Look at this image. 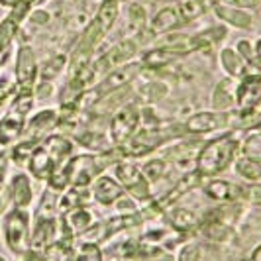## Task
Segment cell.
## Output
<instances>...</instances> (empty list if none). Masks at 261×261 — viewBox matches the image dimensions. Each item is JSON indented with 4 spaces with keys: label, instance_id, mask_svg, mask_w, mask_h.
<instances>
[{
    "label": "cell",
    "instance_id": "35",
    "mask_svg": "<svg viewBox=\"0 0 261 261\" xmlns=\"http://www.w3.org/2000/svg\"><path fill=\"white\" fill-rule=\"evenodd\" d=\"M244 202L261 206V183H248L244 185Z\"/></svg>",
    "mask_w": 261,
    "mask_h": 261
},
{
    "label": "cell",
    "instance_id": "39",
    "mask_svg": "<svg viewBox=\"0 0 261 261\" xmlns=\"http://www.w3.org/2000/svg\"><path fill=\"white\" fill-rule=\"evenodd\" d=\"M248 261H261V244L253 248V251L249 253V259Z\"/></svg>",
    "mask_w": 261,
    "mask_h": 261
},
{
    "label": "cell",
    "instance_id": "27",
    "mask_svg": "<svg viewBox=\"0 0 261 261\" xmlns=\"http://www.w3.org/2000/svg\"><path fill=\"white\" fill-rule=\"evenodd\" d=\"M59 198L61 193H55L49 187H45L32 218H59Z\"/></svg>",
    "mask_w": 261,
    "mask_h": 261
},
{
    "label": "cell",
    "instance_id": "12",
    "mask_svg": "<svg viewBox=\"0 0 261 261\" xmlns=\"http://www.w3.org/2000/svg\"><path fill=\"white\" fill-rule=\"evenodd\" d=\"M232 122V112H216V110H208V112H198L189 118L183 126L185 134H193V136H202V134H210V132L222 130L226 126H230Z\"/></svg>",
    "mask_w": 261,
    "mask_h": 261
},
{
    "label": "cell",
    "instance_id": "29",
    "mask_svg": "<svg viewBox=\"0 0 261 261\" xmlns=\"http://www.w3.org/2000/svg\"><path fill=\"white\" fill-rule=\"evenodd\" d=\"M236 173L249 183H261V163L248 159V157H238L234 161Z\"/></svg>",
    "mask_w": 261,
    "mask_h": 261
},
{
    "label": "cell",
    "instance_id": "32",
    "mask_svg": "<svg viewBox=\"0 0 261 261\" xmlns=\"http://www.w3.org/2000/svg\"><path fill=\"white\" fill-rule=\"evenodd\" d=\"M240 151H242V157L261 163V132H253L251 136H248L240 145Z\"/></svg>",
    "mask_w": 261,
    "mask_h": 261
},
{
    "label": "cell",
    "instance_id": "26",
    "mask_svg": "<svg viewBox=\"0 0 261 261\" xmlns=\"http://www.w3.org/2000/svg\"><path fill=\"white\" fill-rule=\"evenodd\" d=\"M183 18H181V12L179 8H163L153 16L151 20V32L153 34H165V32H171L175 28L183 26Z\"/></svg>",
    "mask_w": 261,
    "mask_h": 261
},
{
    "label": "cell",
    "instance_id": "25",
    "mask_svg": "<svg viewBox=\"0 0 261 261\" xmlns=\"http://www.w3.org/2000/svg\"><path fill=\"white\" fill-rule=\"evenodd\" d=\"M92 200L91 189H79V187H69L65 193H61L59 198V214L69 212L73 208H83L89 206V202Z\"/></svg>",
    "mask_w": 261,
    "mask_h": 261
},
{
    "label": "cell",
    "instance_id": "34",
    "mask_svg": "<svg viewBox=\"0 0 261 261\" xmlns=\"http://www.w3.org/2000/svg\"><path fill=\"white\" fill-rule=\"evenodd\" d=\"M202 259V246L198 242H187L181 246L175 261H200Z\"/></svg>",
    "mask_w": 261,
    "mask_h": 261
},
{
    "label": "cell",
    "instance_id": "43",
    "mask_svg": "<svg viewBox=\"0 0 261 261\" xmlns=\"http://www.w3.org/2000/svg\"><path fill=\"white\" fill-rule=\"evenodd\" d=\"M116 261H126V259H116Z\"/></svg>",
    "mask_w": 261,
    "mask_h": 261
},
{
    "label": "cell",
    "instance_id": "17",
    "mask_svg": "<svg viewBox=\"0 0 261 261\" xmlns=\"http://www.w3.org/2000/svg\"><path fill=\"white\" fill-rule=\"evenodd\" d=\"M161 218H163V222L171 232L181 236H191L193 232H196L198 222H200L198 214H195L191 208H183V206H173Z\"/></svg>",
    "mask_w": 261,
    "mask_h": 261
},
{
    "label": "cell",
    "instance_id": "37",
    "mask_svg": "<svg viewBox=\"0 0 261 261\" xmlns=\"http://www.w3.org/2000/svg\"><path fill=\"white\" fill-rule=\"evenodd\" d=\"M10 208H12V200H10V191H8V183H6L0 189V220Z\"/></svg>",
    "mask_w": 261,
    "mask_h": 261
},
{
    "label": "cell",
    "instance_id": "13",
    "mask_svg": "<svg viewBox=\"0 0 261 261\" xmlns=\"http://www.w3.org/2000/svg\"><path fill=\"white\" fill-rule=\"evenodd\" d=\"M57 126H59V114H57V110H53V108L39 110V112H36L32 118H28L26 128H24V134H22V140L39 144V142H41L43 138H47Z\"/></svg>",
    "mask_w": 261,
    "mask_h": 261
},
{
    "label": "cell",
    "instance_id": "33",
    "mask_svg": "<svg viewBox=\"0 0 261 261\" xmlns=\"http://www.w3.org/2000/svg\"><path fill=\"white\" fill-rule=\"evenodd\" d=\"M140 169H142L144 177L149 181V185H151V183H157V181L165 175L167 163H165L163 159H149V161H145Z\"/></svg>",
    "mask_w": 261,
    "mask_h": 261
},
{
    "label": "cell",
    "instance_id": "24",
    "mask_svg": "<svg viewBox=\"0 0 261 261\" xmlns=\"http://www.w3.org/2000/svg\"><path fill=\"white\" fill-rule=\"evenodd\" d=\"M220 65L230 75V79H242L246 77V75H251V69L242 59V55L236 49H230V47H226V49L220 51Z\"/></svg>",
    "mask_w": 261,
    "mask_h": 261
},
{
    "label": "cell",
    "instance_id": "5",
    "mask_svg": "<svg viewBox=\"0 0 261 261\" xmlns=\"http://www.w3.org/2000/svg\"><path fill=\"white\" fill-rule=\"evenodd\" d=\"M34 92H16L8 110L0 118V145L6 149L22 140L28 116L34 108Z\"/></svg>",
    "mask_w": 261,
    "mask_h": 261
},
{
    "label": "cell",
    "instance_id": "23",
    "mask_svg": "<svg viewBox=\"0 0 261 261\" xmlns=\"http://www.w3.org/2000/svg\"><path fill=\"white\" fill-rule=\"evenodd\" d=\"M41 261H75L77 257V246L73 240H55L41 253Z\"/></svg>",
    "mask_w": 261,
    "mask_h": 261
},
{
    "label": "cell",
    "instance_id": "41",
    "mask_svg": "<svg viewBox=\"0 0 261 261\" xmlns=\"http://www.w3.org/2000/svg\"><path fill=\"white\" fill-rule=\"evenodd\" d=\"M18 0H0V6H6V8H14Z\"/></svg>",
    "mask_w": 261,
    "mask_h": 261
},
{
    "label": "cell",
    "instance_id": "11",
    "mask_svg": "<svg viewBox=\"0 0 261 261\" xmlns=\"http://www.w3.org/2000/svg\"><path fill=\"white\" fill-rule=\"evenodd\" d=\"M92 224H94V212L89 206L63 212L59 214V238L75 242V238L87 232Z\"/></svg>",
    "mask_w": 261,
    "mask_h": 261
},
{
    "label": "cell",
    "instance_id": "9",
    "mask_svg": "<svg viewBox=\"0 0 261 261\" xmlns=\"http://www.w3.org/2000/svg\"><path fill=\"white\" fill-rule=\"evenodd\" d=\"M39 65L36 61V53L30 45H20L16 53V65H14V85L16 92H34L38 85Z\"/></svg>",
    "mask_w": 261,
    "mask_h": 261
},
{
    "label": "cell",
    "instance_id": "21",
    "mask_svg": "<svg viewBox=\"0 0 261 261\" xmlns=\"http://www.w3.org/2000/svg\"><path fill=\"white\" fill-rule=\"evenodd\" d=\"M8 191H10L14 208L30 210V206L34 204V187H32L30 175L26 173H16L8 183Z\"/></svg>",
    "mask_w": 261,
    "mask_h": 261
},
{
    "label": "cell",
    "instance_id": "15",
    "mask_svg": "<svg viewBox=\"0 0 261 261\" xmlns=\"http://www.w3.org/2000/svg\"><path fill=\"white\" fill-rule=\"evenodd\" d=\"M202 193L214 202L222 204H240L244 202V185L224 181V179H210L202 183Z\"/></svg>",
    "mask_w": 261,
    "mask_h": 261
},
{
    "label": "cell",
    "instance_id": "42",
    "mask_svg": "<svg viewBox=\"0 0 261 261\" xmlns=\"http://www.w3.org/2000/svg\"><path fill=\"white\" fill-rule=\"evenodd\" d=\"M0 261H8V259H6V257H4V255H0Z\"/></svg>",
    "mask_w": 261,
    "mask_h": 261
},
{
    "label": "cell",
    "instance_id": "1",
    "mask_svg": "<svg viewBox=\"0 0 261 261\" xmlns=\"http://www.w3.org/2000/svg\"><path fill=\"white\" fill-rule=\"evenodd\" d=\"M71 157H73V142L61 134H49L34 147L26 169L36 181L47 183V179L59 167H63Z\"/></svg>",
    "mask_w": 261,
    "mask_h": 261
},
{
    "label": "cell",
    "instance_id": "7",
    "mask_svg": "<svg viewBox=\"0 0 261 261\" xmlns=\"http://www.w3.org/2000/svg\"><path fill=\"white\" fill-rule=\"evenodd\" d=\"M112 167H114V179L120 183L124 193L130 196L134 202L145 204L151 200V185L144 177L140 165H134L130 161L120 159Z\"/></svg>",
    "mask_w": 261,
    "mask_h": 261
},
{
    "label": "cell",
    "instance_id": "19",
    "mask_svg": "<svg viewBox=\"0 0 261 261\" xmlns=\"http://www.w3.org/2000/svg\"><path fill=\"white\" fill-rule=\"evenodd\" d=\"M198 234L202 236L204 240H208L212 244H226L234 238L236 230L232 224H226L218 218H212L208 214H202L200 216V222H198Z\"/></svg>",
    "mask_w": 261,
    "mask_h": 261
},
{
    "label": "cell",
    "instance_id": "18",
    "mask_svg": "<svg viewBox=\"0 0 261 261\" xmlns=\"http://www.w3.org/2000/svg\"><path fill=\"white\" fill-rule=\"evenodd\" d=\"M91 195H92V200H96L100 206H114L126 193H124V189L120 187V183H118L114 177L100 175L91 185Z\"/></svg>",
    "mask_w": 261,
    "mask_h": 261
},
{
    "label": "cell",
    "instance_id": "31",
    "mask_svg": "<svg viewBox=\"0 0 261 261\" xmlns=\"http://www.w3.org/2000/svg\"><path fill=\"white\" fill-rule=\"evenodd\" d=\"M36 145H38L36 142H28V140L16 142L10 149V163H14L16 167H28V161H30Z\"/></svg>",
    "mask_w": 261,
    "mask_h": 261
},
{
    "label": "cell",
    "instance_id": "4",
    "mask_svg": "<svg viewBox=\"0 0 261 261\" xmlns=\"http://www.w3.org/2000/svg\"><path fill=\"white\" fill-rule=\"evenodd\" d=\"M0 236L6 249L14 257L22 259L30 251L32 240V214L24 208H10L0 220Z\"/></svg>",
    "mask_w": 261,
    "mask_h": 261
},
{
    "label": "cell",
    "instance_id": "28",
    "mask_svg": "<svg viewBox=\"0 0 261 261\" xmlns=\"http://www.w3.org/2000/svg\"><path fill=\"white\" fill-rule=\"evenodd\" d=\"M216 16L224 20L226 24H230V26L234 28H240V30H244V28H249L251 26V14L244 12V10H238V8H232V6H222V4H218L216 6Z\"/></svg>",
    "mask_w": 261,
    "mask_h": 261
},
{
    "label": "cell",
    "instance_id": "16",
    "mask_svg": "<svg viewBox=\"0 0 261 261\" xmlns=\"http://www.w3.org/2000/svg\"><path fill=\"white\" fill-rule=\"evenodd\" d=\"M55 240H59V218H32V251L41 253Z\"/></svg>",
    "mask_w": 261,
    "mask_h": 261
},
{
    "label": "cell",
    "instance_id": "10",
    "mask_svg": "<svg viewBox=\"0 0 261 261\" xmlns=\"http://www.w3.org/2000/svg\"><path fill=\"white\" fill-rule=\"evenodd\" d=\"M136 53H138V43L132 41V39H124V41L116 43L114 47H110V49H108L100 59H96L92 65H94L96 75H105V73L108 75V73H112L118 67L132 63L130 59L136 57Z\"/></svg>",
    "mask_w": 261,
    "mask_h": 261
},
{
    "label": "cell",
    "instance_id": "40",
    "mask_svg": "<svg viewBox=\"0 0 261 261\" xmlns=\"http://www.w3.org/2000/svg\"><path fill=\"white\" fill-rule=\"evenodd\" d=\"M253 57H255V61L261 65V38L257 39V43H255V47H253Z\"/></svg>",
    "mask_w": 261,
    "mask_h": 261
},
{
    "label": "cell",
    "instance_id": "20",
    "mask_svg": "<svg viewBox=\"0 0 261 261\" xmlns=\"http://www.w3.org/2000/svg\"><path fill=\"white\" fill-rule=\"evenodd\" d=\"M144 224H145L144 216H142L140 208L134 210V212L114 214V216H110V218L105 220V242L112 240V238L118 234H126V232H130L134 228H140V226H144ZM105 242H102V244H105Z\"/></svg>",
    "mask_w": 261,
    "mask_h": 261
},
{
    "label": "cell",
    "instance_id": "30",
    "mask_svg": "<svg viewBox=\"0 0 261 261\" xmlns=\"http://www.w3.org/2000/svg\"><path fill=\"white\" fill-rule=\"evenodd\" d=\"M65 65H67V57H65V55L49 57V59H45V61L39 65L38 79H41V81H47V83H51V81L57 77V75H61V73H63Z\"/></svg>",
    "mask_w": 261,
    "mask_h": 261
},
{
    "label": "cell",
    "instance_id": "2",
    "mask_svg": "<svg viewBox=\"0 0 261 261\" xmlns=\"http://www.w3.org/2000/svg\"><path fill=\"white\" fill-rule=\"evenodd\" d=\"M240 145L242 142L236 132H228V134H222V136L206 142L196 155V171L204 179H216L230 165H234Z\"/></svg>",
    "mask_w": 261,
    "mask_h": 261
},
{
    "label": "cell",
    "instance_id": "36",
    "mask_svg": "<svg viewBox=\"0 0 261 261\" xmlns=\"http://www.w3.org/2000/svg\"><path fill=\"white\" fill-rule=\"evenodd\" d=\"M8 167H10V149H2L0 151V189L6 185Z\"/></svg>",
    "mask_w": 261,
    "mask_h": 261
},
{
    "label": "cell",
    "instance_id": "14",
    "mask_svg": "<svg viewBox=\"0 0 261 261\" xmlns=\"http://www.w3.org/2000/svg\"><path fill=\"white\" fill-rule=\"evenodd\" d=\"M236 105L242 108V114H251L261 105V73L240 79L236 87Z\"/></svg>",
    "mask_w": 261,
    "mask_h": 261
},
{
    "label": "cell",
    "instance_id": "6",
    "mask_svg": "<svg viewBox=\"0 0 261 261\" xmlns=\"http://www.w3.org/2000/svg\"><path fill=\"white\" fill-rule=\"evenodd\" d=\"M185 132L183 126H169V128H142L138 130L124 145L118 147L122 157H144L151 151H155L157 147L167 144L175 138H181Z\"/></svg>",
    "mask_w": 261,
    "mask_h": 261
},
{
    "label": "cell",
    "instance_id": "8",
    "mask_svg": "<svg viewBox=\"0 0 261 261\" xmlns=\"http://www.w3.org/2000/svg\"><path fill=\"white\" fill-rule=\"evenodd\" d=\"M140 122H142V108L138 106V102H126L124 106H120L108 126V138L112 145L120 147L126 144L140 130Z\"/></svg>",
    "mask_w": 261,
    "mask_h": 261
},
{
    "label": "cell",
    "instance_id": "22",
    "mask_svg": "<svg viewBox=\"0 0 261 261\" xmlns=\"http://www.w3.org/2000/svg\"><path fill=\"white\" fill-rule=\"evenodd\" d=\"M236 83L234 79H222L212 92V106L216 112H230V108L236 105Z\"/></svg>",
    "mask_w": 261,
    "mask_h": 261
},
{
    "label": "cell",
    "instance_id": "3",
    "mask_svg": "<svg viewBox=\"0 0 261 261\" xmlns=\"http://www.w3.org/2000/svg\"><path fill=\"white\" fill-rule=\"evenodd\" d=\"M118 16V0H105V4L100 6V10L91 20V24L83 32V36L79 39L77 47L73 51V61H71V73L77 71L79 67L87 65L89 57H91L94 49L98 47V43L102 41L108 30L112 28L114 20Z\"/></svg>",
    "mask_w": 261,
    "mask_h": 261
},
{
    "label": "cell",
    "instance_id": "38",
    "mask_svg": "<svg viewBox=\"0 0 261 261\" xmlns=\"http://www.w3.org/2000/svg\"><path fill=\"white\" fill-rule=\"evenodd\" d=\"M261 0H220L222 6H232V8H253Z\"/></svg>",
    "mask_w": 261,
    "mask_h": 261
}]
</instances>
